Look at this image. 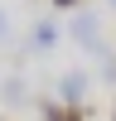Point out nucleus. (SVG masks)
<instances>
[{
	"label": "nucleus",
	"instance_id": "obj_2",
	"mask_svg": "<svg viewBox=\"0 0 116 121\" xmlns=\"http://www.w3.org/2000/svg\"><path fill=\"white\" fill-rule=\"evenodd\" d=\"M82 87H87L82 73H68V78H63V97H68V102H77V97H82Z\"/></svg>",
	"mask_w": 116,
	"mask_h": 121
},
{
	"label": "nucleus",
	"instance_id": "obj_1",
	"mask_svg": "<svg viewBox=\"0 0 116 121\" xmlns=\"http://www.w3.org/2000/svg\"><path fill=\"white\" fill-rule=\"evenodd\" d=\"M48 121H87V112L77 102H63V107H48Z\"/></svg>",
	"mask_w": 116,
	"mask_h": 121
},
{
	"label": "nucleus",
	"instance_id": "obj_3",
	"mask_svg": "<svg viewBox=\"0 0 116 121\" xmlns=\"http://www.w3.org/2000/svg\"><path fill=\"white\" fill-rule=\"evenodd\" d=\"M53 5H63V10H73V5H77V0H53Z\"/></svg>",
	"mask_w": 116,
	"mask_h": 121
}]
</instances>
